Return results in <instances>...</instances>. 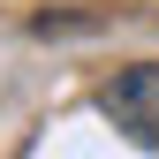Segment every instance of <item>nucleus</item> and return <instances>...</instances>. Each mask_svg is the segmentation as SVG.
Listing matches in <instances>:
<instances>
[{
    "label": "nucleus",
    "mask_w": 159,
    "mask_h": 159,
    "mask_svg": "<svg viewBox=\"0 0 159 159\" xmlns=\"http://www.w3.org/2000/svg\"><path fill=\"white\" fill-rule=\"evenodd\" d=\"M98 114L129 136V144L159 152V61H129L98 84Z\"/></svg>",
    "instance_id": "f257e3e1"
}]
</instances>
